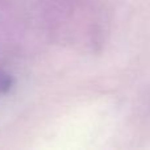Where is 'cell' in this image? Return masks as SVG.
Here are the masks:
<instances>
[{
    "label": "cell",
    "mask_w": 150,
    "mask_h": 150,
    "mask_svg": "<svg viewBox=\"0 0 150 150\" xmlns=\"http://www.w3.org/2000/svg\"><path fill=\"white\" fill-rule=\"evenodd\" d=\"M13 87V78L7 71L0 69V93H7Z\"/></svg>",
    "instance_id": "cell-1"
}]
</instances>
